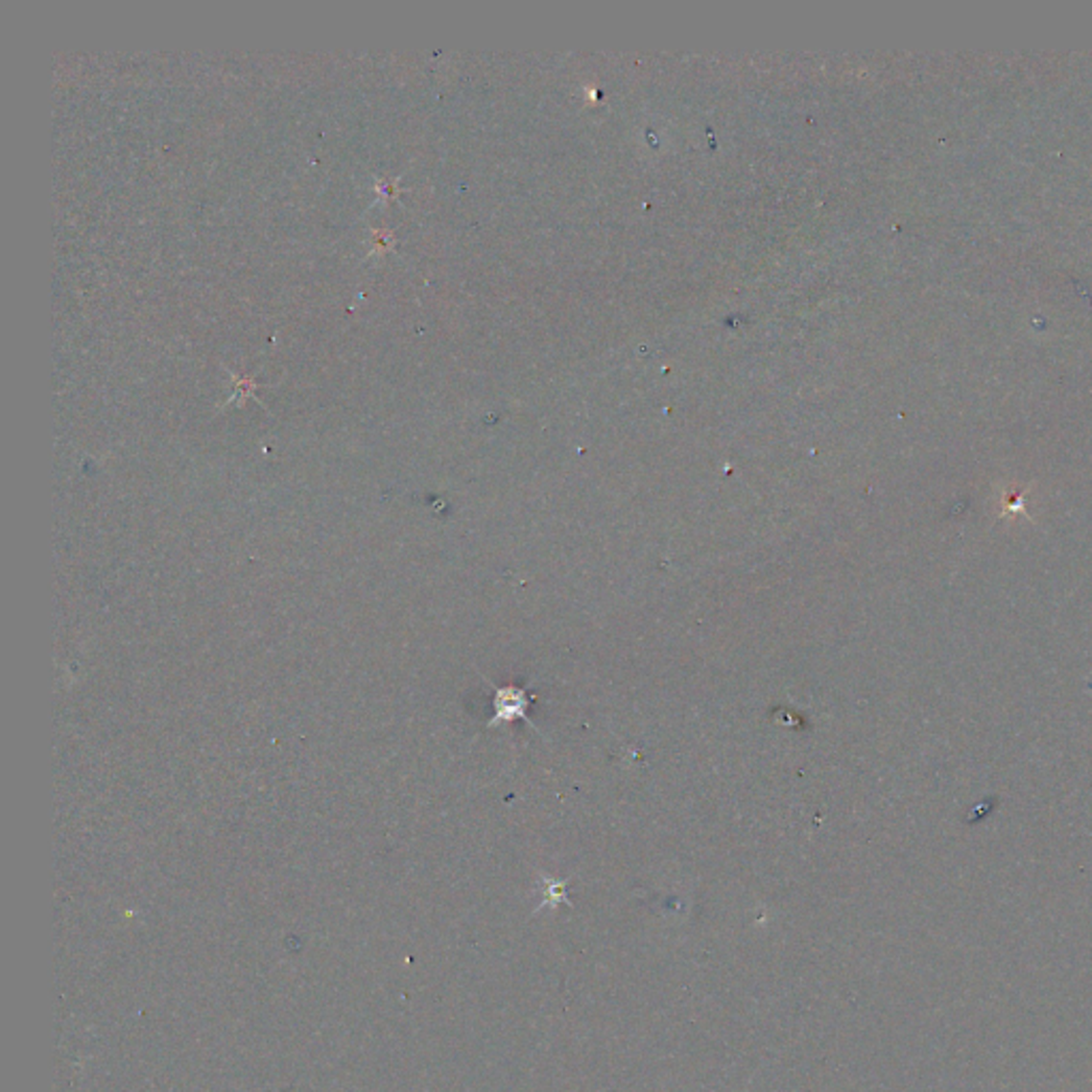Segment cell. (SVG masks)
I'll list each match as a JSON object with an SVG mask.
<instances>
[{
  "label": "cell",
  "mask_w": 1092,
  "mask_h": 1092,
  "mask_svg": "<svg viewBox=\"0 0 1092 1092\" xmlns=\"http://www.w3.org/2000/svg\"><path fill=\"white\" fill-rule=\"evenodd\" d=\"M530 698H527L525 689L519 687H497L495 689V717L488 724V727H495L497 724H504V722H514V720H523L530 724L534 730H538L532 722L530 717H527V706H530Z\"/></svg>",
  "instance_id": "6da1fadb"
}]
</instances>
